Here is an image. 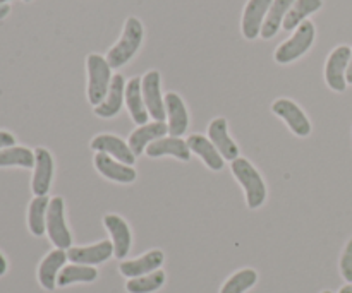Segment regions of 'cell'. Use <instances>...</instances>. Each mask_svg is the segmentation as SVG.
I'll return each instance as SVG.
<instances>
[{
	"label": "cell",
	"instance_id": "obj_13",
	"mask_svg": "<svg viewBox=\"0 0 352 293\" xmlns=\"http://www.w3.org/2000/svg\"><path fill=\"white\" fill-rule=\"evenodd\" d=\"M34 156H36V163H34L31 189H33L34 196H47L50 191L52 178H54V158H52L50 151L45 148H36Z\"/></svg>",
	"mask_w": 352,
	"mask_h": 293
},
{
	"label": "cell",
	"instance_id": "obj_19",
	"mask_svg": "<svg viewBox=\"0 0 352 293\" xmlns=\"http://www.w3.org/2000/svg\"><path fill=\"white\" fill-rule=\"evenodd\" d=\"M95 168L103 175L105 178L112 182H119V184H131L136 180V170L129 165H124L120 161L113 160L112 156L105 153L95 154Z\"/></svg>",
	"mask_w": 352,
	"mask_h": 293
},
{
	"label": "cell",
	"instance_id": "obj_6",
	"mask_svg": "<svg viewBox=\"0 0 352 293\" xmlns=\"http://www.w3.org/2000/svg\"><path fill=\"white\" fill-rule=\"evenodd\" d=\"M141 91H143L144 105L148 113L155 122H165L167 112H165V99L162 96V75L158 71H148L141 78Z\"/></svg>",
	"mask_w": 352,
	"mask_h": 293
},
{
	"label": "cell",
	"instance_id": "obj_37",
	"mask_svg": "<svg viewBox=\"0 0 352 293\" xmlns=\"http://www.w3.org/2000/svg\"><path fill=\"white\" fill-rule=\"evenodd\" d=\"M7 2H9V0H0V7H2V5H6Z\"/></svg>",
	"mask_w": 352,
	"mask_h": 293
},
{
	"label": "cell",
	"instance_id": "obj_33",
	"mask_svg": "<svg viewBox=\"0 0 352 293\" xmlns=\"http://www.w3.org/2000/svg\"><path fill=\"white\" fill-rule=\"evenodd\" d=\"M6 273H7V261H6V257L0 254V277H3Z\"/></svg>",
	"mask_w": 352,
	"mask_h": 293
},
{
	"label": "cell",
	"instance_id": "obj_29",
	"mask_svg": "<svg viewBox=\"0 0 352 293\" xmlns=\"http://www.w3.org/2000/svg\"><path fill=\"white\" fill-rule=\"evenodd\" d=\"M165 280H167L165 273L158 270L150 274H144V277L131 278L126 283V290L127 293H155L164 287Z\"/></svg>",
	"mask_w": 352,
	"mask_h": 293
},
{
	"label": "cell",
	"instance_id": "obj_27",
	"mask_svg": "<svg viewBox=\"0 0 352 293\" xmlns=\"http://www.w3.org/2000/svg\"><path fill=\"white\" fill-rule=\"evenodd\" d=\"M50 199L47 196H36L31 201L30 209H28V226L34 237H41L47 232V211Z\"/></svg>",
	"mask_w": 352,
	"mask_h": 293
},
{
	"label": "cell",
	"instance_id": "obj_2",
	"mask_svg": "<svg viewBox=\"0 0 352 293\" xmlns=\"http://www.w3.org/2000/svg\"><path fill=\"white\" fill-rule=\"evenodd\" d=\"M230 170L243 187L248 208L258 209L260 206H263L267 201V185H265L260 172L251 165V161H248L246 158H237L230 163Z\"/></svg>",
	"mask_w": 352,
	"mask_h": 293
},
{
	"label": "cell",
	"instance_id": "obj_34",
	"mask_svg": "<svg viewBox=\"0 0 352 293\" xmlns=\"http://www.w3.org/2000/svg\"><path fill=\"white\" fill-rule=\"evenodd\" d=\"M346 81H347V84H352V55H351L349 65H347V72H346Z\"/></svg>",
	"mask_w": 352,
	"mask_h": 293
},
{
	"label": "cell",
	"instance_id": "obj_9",
	"mask_svg": "<svg viewBox=\"0 0 352 293\" xmlns=\"http://www.w3.org/2000/svg\"><path fill=\"white\" fill-rule=\"evenodd\" d=\"M272 2L274 0H248L243 12V21H241V31L246 40L253 41L260 36Z\"/></svg>",
	"mask_w": 352,
	"mask_h": 293
},
{
	"label": "cell",
	"instance_id": "obj_15",
	"mask_svg": "<svg viewBox=\"0 0 352 293\" xmlns=\"http://www.w3.org/2000/svg\"><path fill=\"white\" fill-rule=\"evenodd\" d=\"M165 112H167L168 120V136L181 137L189 127V113L177 93H167L165 95Z\"/></svg>",
	"mask_w": 352,
	"mask_h": 293
},
{
	"label": "cell",
	"instance_id": "obj_5",
	"mask_svg": "<svg viewBox=\"0 0 352 293\" xmlns=\"http://www.w3.org/2000/svg\"><path fill=\"white\" fill-rule=\"evenodd\" d=\"M47 233L57 249L69 250L72 247V235L65 223V206L62 198L50 199L47 211Z\"/></svg>",
	"mask_w": 352,
	"mask_h": 293
},
{
	"label": "cell",
	"instance_id": "obj_23",
	"mask_svg": "<svg viewBox=\"0 0 352 293\" xmlns=\"http://www.w3.org/2000/svg\"><path fill=\"white\" fill-rule=\"evenodd\" d=\"M126 106L131 113V119L138 126L148 124L150 113H148L146 105L143 99V91H141V78H133L126 84Z\"/></svg>",
	"mask_w": 352,
	"mask_h": 293
},
{
	"label": "cell",
	"instance_id": "obj_35",
	"mask_svg": "<svg viewBox=\"0 0 352 293\" xmlns=\"http://www.w3.org/2000/svg\"><path fill=\"white\" fill-rule=\"evenodd\" d=\"M7 12H9V5H2V7H0V17L7 16Z\"/></svg>",
	"mask_w": 352,
	"mask_h": 293
},
{
	"label": "cell",
	"instance_id": "obj_7",
	"mask_svg": "<svg viewBox=\"0 0 352 293\" xmlns=\"http://www.w3.org/2000/svg\"><path fill=\"white\" fill-rule=\"evenodd\" d=\"M352 55V48L347 45L333 48L325 64V81L329 88L336 93H344L347 88L346 72Z\"/></svg>",
	"mask_w": 352,
	"mask_h": 293
},
{
	"label": "cell",
	"instance_id": "obj_22",
	"mask_svg": "<svg viewBox=\"0 0 352 293\" xmlns=\"http://www.w3.org/2000/svg\"><path fill=\"white\" fill-rule=\"evenodd\" d=\"M189 151L195 154H198L201 158L203 163L213 172H220L223 168V158L222 154L217 151V148L213 146L212 141L208 137L201 136V134H192L188 139Z\"/></svg>",
	"mask_w": 352,
	"mask_h": 293
},
{
	"label": "cell",
	"instance_id": "obj_3",
	"mask_svg": "<svg viewBox=\"0 0 352 293\" xmlns=\"http://www.w3.org/2000/svg\"><path fill=\"white\" fill-rule=\"evenodd\" d=\"M315 36H316L315 24H313L311 21L306 19L305 23H301L298 27H296L294 34H292L289 40H285L284 43L278 45V48L274 54L275 62H277V64L285 65L298 60L299 57H302V55L313 47V43H315Z\"/></svg>",
	"mask_w": 352,
	"mask_h": 293
},
{
	"label": "cell",
	"instance_id": "obj_14",
	"mask_svg": "<svg viewBox=\"0 0 352 293\" xmlns=\"http://www.w3.org/2000/svg\"><path fill=\"white\" fill-rule=\"evenodd\" d=\"M229 126H227V120L223 117L219 119H213L212 124L208 126V139L212 141L213 146L217 148L220 154H222L223 160L230 161L239 158V148L234 143L232 137L229 136Z\"/></svg>",
	"mask_w": 352,
	"mask_h": 293
},
{
	"label": "cell",
	"instance_id": "obj_1",
	"mask_svg": "<svg viewBox=\"0 0 352 293\" xmlns=\"http://www.w3.org/2000/svg\"><path fill=\"white\" fill-rule=\"evenodd\" d=\"M143 36H144V30L141 21L134 16L127 17L119 41L110 48L109 54H107L105 57L110 67L120 69L122 65H126L127 62L138 54V50H140L141 43H143Z\"/></svg>",
	"mask_w": 352,
	"mask_h": 293
},
{
	"label": "cell",
	"instance_id": "obj_30",
	"mask_svg": "<svg viewBox=\"0 0 352 293\" xmlns=\"http://www.w3.org/2000/svg\"><path fill=\"white\" fill-rule=\"evenodd\" d=\"M258 273L251 268H244V270L234 273L229 280L223 283L220 293H246L248 290L256 285Z\"/></svg>",
	"mask_w": 352,
	"mask_h": 293
},
{
	"label": "cell",
	"instance_id": "obj_24",
	"mask_svg": "<svg viewBox=\"0 0 352 293\" xmlns=\"http://www.w3.org/2000/svg\"><path fill=\"white\" fill-rule=\"evenodd\" d=\"M296 0H274L270 5V10H268L267 17H265L263 27H261L260 38L263 40H272L275 34L278 33V30L284 24L285 16H287L289 9L292 7Z\"/></svg>",
	"mask_w": 352,
	"mask_h": 293
},
{
	"label": "cell",
	"instance_id": "obj_16",
	"mask_svg": "<svg viewBox=\"0 0 352 293\" xmlns=\"http://www.w3.org/2000/svg\"><path fill=\"white\" fill-rule=\"evenodd\" d=\"M126 79L122 74H113L112 84L105 99L95 106V113L102 119H112L122 110V103H126Z\"/></svg>",
	"mask_w": 352,
	"mask_h": 293
},
{
	"label": "cell",
	"instance_id": "obj_39",
	"mask_svg": "<svg viewBox=\"0 0 352 293\" xmlns=\"http://www.w3.org/2000/svg\"><path fill=\"white\" fill-rule=\"evenodd\" d=\"M24 2H31V0H24Z\"/></svg>",
	"mask_w": 352,
	"mask_h": 293
},
{
	"label": "cell",
	"instance_id": "obj_28",
	"mask_svg": "<svg viewBox=\"0 0 352 293\" xmlns=\"http://www.w3.org/2000/svg\"><path fill=\"white\" fill-rule=\"evenodd\" d=\"M36 156L34 151L23 146L6 148L0 151V167H21V168H34Z\"/></svg>",
	"mask_w": 352,
	"mask_h": 293
},
{
	"label": "cell",
	"instance_id": "obj_12",
	"mask_svg": "<svg viewBox=\"0 0 352 293\" xmlns=\"http://www.w3.org/2000/svg\"><path fill=\"white\" fill-rule=\"evenodd\" d=\"M103 225L112 235L113 244V256L122 261L129 254L131 246H133V233H131L129 225L126 220H122L117 215H105L103 216Z\"/></svg>",
	"mask_w": 352,
	"mask_h": 293
},
{
	"label": "cell",
	"instance_id": "obj_10",
	"mask_svg": "<svg viewBox=\"0 0 352 293\" xmlns=\"http://www.w3.org/2000/svg\"><path fill=\"white\" fill-rule=\"evenodd\" d=\"M113 256V244L109 240L95 244V246L86 247H71L67 250V259L74 264L82 266H98L109 261Z\"/></svg>",
	"mask_w": 352,
	"mask_h": 293
},
{
	"label": "cell",
	"instance_id": "obj_21",
	"mask_svg": "<svg viewBox=\"0 0 352 293\" xmlns=\"http://www.w3.org/2000/svg\"><path fill=\"white\" fill-rule=\"evenodd\" d=\"M144 153L150 158L172 156L181 161H189V158H191L188 141H182L181 137H162V139L151 143Z\"/></svg>",
	"mask_w": 352,
	"mask_h": 293
},
{
	"label": "cell",
	"instance_id": "obj_25",
	"mask_svg": "<svg viewBox=\"0 0 352 293\" xmlns=\"http://www.w3.org/2000/svg\"><path fill=\"white\" fill-rule=\"evenodd\" d=\"M322 5L323 0H296V2L292 3L291 9H289L282 27H284L285 31H294L299 24L305 23L306 17L318 12V10L322 9Z\"/></svg>",
	"mask_w": 352,
	"mask_h": 293
},
{
	"label": "cell",
	"instance_id": "obj_4",
	"mask_svg": "<svg viewBox=\"0 0 352 293\" xmlns=\"http://www.w3.org/2000/svg\"><path fill=\"white\" fill-rule=\"evenodd\" d=\"M88 69V102L93 106H98L105 99L112 84V67L103 55L91 54L86 58Z\"/></svg>",
	"mask_w": 352,
	"mask_h": 293
},
{
	"label": "cell",
	"instance_id": "obj_31",
	"mask_svg": "<svg viewBox=\"0 0 352 293\" xmlns=\"http://www.w3.org/2000/svg\"><path fill=\"white\" fill-rule=\"evenodd\" d=\"M340 273L347 283H352V239L347 242L342 257H340Z\"/></svg>",
	"mask_w": 352,
	"mask_h": 293
},
{
	"label": "cell",
	"instance_id": "obj_11",
	"mask_svg": "<svg viewBox=\"0 0 352 293\" xmlns=\"http://www.w3.org/2000/svg\"><path fill=\"white\" fill-rule=\"evenodd\" d=\"M91 150L98 151V153H105L112 156L113 160L120 161L124 165H134L136 161V154L131 151L129 144L122 141L120 137L113 136V134H100L91 141Z\"/></svg>",
	"mask_w": 352,
	"mask_h": 293
},
{
	"label": "cell",
	"instance_id": "obj_38",
	"mask_svg": "<svg viewBox=\"0 0 352 293\" xmlns=\"http://www.w3.org/2000/svg\"><path fill=\"white\" fill-rule=\"evenodd\" d=\"M322 293H332L330 290H325V292H322Z\"/></svg>",
	"mask_w": 352,
	"mask_h": 293
},
{
	"label": "cell",
	"instance_id": "obj_20",
	"mask_svg": "<svg viewBox=\"0 0 352 293\" xmlns=\"http://www.w3.org/2000/svg\"><path fill=\"white\" fill-rule=\"evenodd\" d=\"M65 261H67V253L62 249H55L47 254L43 261H41L40 268H38V281L45 290L52 292L57 287V278L60 270L64 268Z\"/></svg>",
	"mask_w": 352,
	"mask_h": 293
},
{
	"label": "cell",
	"instance_id": "obj_26",
	"mask_svg": "<svg viewBox=\"0 0 352 293\" xmlns=\"http://www.w3.org/2000/svg\"><path fill=\"white\" fill-rule=\"evenodd\" d=\"M96 278H98V271L95 270V266H82V264L72 263L60 270L57 278V287L65 288L74 283H91Z\"/></svg>",
	"mask_w": 352,
	"mask_h": 293
},
{
	"label": "cell",
	"instance_id": "obj_8",
	"mask_svg": "<svg viewBox=\"0 0 352 293\" xmlns=\"http://www.w3.org/2000/svg\"><path fill=\"white\" fill-rule=\"evenodd\" d=\"M272 112L277 117H280L296 136L308 137L311 134V122H309L306 113L301 110V106L296 105L292 99L278 98L272 105Z\"/></svg>",
	"mask_w": 352,
	"mask_h": 293
},
{
	"label": "cell",
	"instance_id": "obj_18",
	"mask_svg": "<svg viewBox=\"0 0 352 293\" xmlns=\"http://www.w3.org/2000/svg\"><path fill=\"white\" fill-rule=\"evenodd\" d=\"M168 134V126L165 122H151L144 124V126H140L136 130H133L129 136V144L131 151H133L136 156H140L141 153L146 151V148L150 146L155 141L162 139Z\"/></svg>",
	"mask_w": 352,
	"mask_h": 293
},
{
	"label": "cell",
	"instance_id": "obj_36",
	"mask_svg": "<svg viewBox=\"0 0 352 293\" xmlns=\"http://www.w3.org/2000/svg\"><path fill=\"white\" fill-rule=\"evenodd\" d=\"M339 293H352V285H346V287H342Z\"/></svg>",
	"mask_w": 352,
	"mask_h": 293
},
{
	"label": "cell",
	"instance_id": "obj_17",
	"mask_svg": "<svg viewBox=\"0 0 352 293\" xmlns=\"http://www.w3.org/2000/svg\"><path fill=\"white\" fill-rule=\"evenodd\" d=\"M164 261H165L164 253L155 249V250H150V253L143 254V256L138 257V259L124 261V263H120L119 271L122 277L129 278L131 280V278L144 277V274H150L153 273V271H158L162 268V264H164Z\"/></svg>",
	"mask_w": 352,
	"mask_h": 293
},
{
	"label": "cell",
	"instance_id": "obj_32",
	"mask_svg": "<svg viewBox=\"0 0 352 293\" xmlns=\"http://www.w3.org/2000/svg\"><path fill=\"white\" fill-rule=\"evenodd\" d=\"M16 144V137L10 132H6V130H0V151L6 150V148H12Z\"/></svg>",
	"mask_w": 352,
	"mask_h": 293
}]
</instances>
